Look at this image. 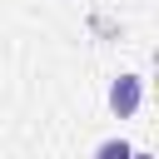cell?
I'll list each match as a JSON object with an SVG mask.
<instances>
[{"instance_id": "cell-1", "label": "cell", "mask_w": 159, "mask_h": 159, "mask_svg": "<svg viewBox=\"0 0 159 159\" xmlns=\"http://www.w3.org/2000/svg\"><path fill=\"white\" fill-rule=\"evenodd\" d=\"M139 104H144V75H119V80L109 84V109H114L119 119H134Z\"/></svg>"}, {"instance_id": "cell-2", "label": "cell", "mask_w": 159, "mask_h": 159, "mask_svg": "<svg viewBox=\"0 0 159 159\" xmlns=\"http://www.w3.org/2000/svg\"><path fill=\"white\" fill-rule=\"evenodd\" d=\"M129 149H134L129 139H104V144L94 149V159H129Z\"/></svg>"}, {"instance_id": "cell-3", "label": "cell", "mask_w": 159, "mask_h": 159, "mask_svg": "<svg viewBox=\"0 0 159 159\" xmlns=\"http://www.w3.org/2000/svg\"><path fill=\"white\" fill-rule=\"evenodd\" d=\"M129 159H154V154L149 149H129Z\"/></svg>"}]
</instances>
